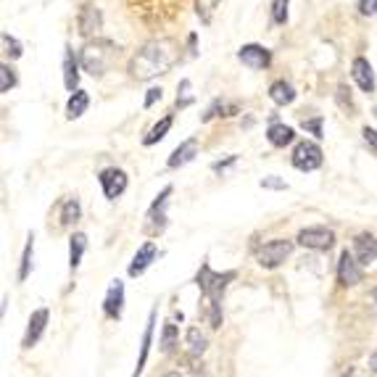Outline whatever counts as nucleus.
Returning a JSON list of instances; mask_svg holds the SVG:
<instances>
[{
	"mask_svg": "<svg viewBox=\"0 0 377 377\" xmlns=\"http://www.w3.org/2000/svg\"><path fill=\"white\" fill-rule=\"evenodd\" d=\"M16 69L11 66V64H0V93L5 95V93H11L14 87H16Z\"/></svg>",
	"mask_w": 377,
	"mask_h": 377,
	"instance_id": "nucleus-30",
	"label": "nucleus"
},
{
	"mask_svg": "<svg viewBox=\"0 0 377 377\" xmlns=\"http://www.w3.org/2000/svg\"><path fill=\"white\" fill-rule=\"evenodd\" d=\"M171 185H167V188L161 190L158 195H156V201L151 204V208H148V214H145V227H148V232H164V227H167V206H169V195H171Z\"/></svg>",
	"mask_w": 377,
	"mask_h": 377,
	"instance_id": "nucleus-9",
	"label": "nucleus"
},
{
	"mask_svg": "<svg viewBox=\"0 0 377 377\" xmlns=\"http://www.w3.org/2000/svg\"><path fill=\"white\" fill-rule=\"evenodd\" d=\"M364 280V264H361L354 251H341V258H338V282L343 288H354Z\"/></svg>",
	"mask_w": 377,
	"mask_h": 377,
	"instance_id": "nucleus-6",
	"label": "nucleus"
},
{
	"mask_svg": "<svg viewBox=\"0 0 377 377\" xmlns=\"http://www.w3.org/2000/svg\"><path fill=\"white\" fill-rule=\"evenodd\" d=\"M3 45H5V53H8L14 61L24 56V45H21V42H19V40L11 32H3Z\"/></svg>",
	"mask_w": 377,
	"mask_h": 377,
	"instance_id": "nucleus-34",
	"label": "nucleus"
},
{
	"mask_svg": "<svg viewBox=\"0 0 377 377\" xmlns=\"http://www.w3.org/2000/svg\"><path fill=\"white\" fill-rule=\"evenodd\" d=\"M85 251H87V235L85 232H74L71 240H69V269H71V272L80 269Z\"/></svg>",
	"mask_w": 377,
	"mask_h": 377,
	"instance_id": "nucleus-22",
	"label": "nucleus"
},
{
	"mask_svg": "<svg viewBox=\"0 0 377 377\" xmlns=\"http://www.w3.org/2000/svg\"><path fill=\"white\" fill-rule=\"evenodd\" d=\"M240 114V106L232 101H222V98H217V101H211V106L204 111V117H201V121L204 124H208L211 119H230V117H238Z\"/></svg>",
	"mask_w": 377,
	"mask_h": 377,
	"instance_id": "nucleus-20",
	"label": "nucleus"
},
{
	"mask_svg": "<svg viewBox=\"0 0 377 377\" xmlns=\"http://www.w3.org/2000/svg\"><path fill=\"white\" fill-rule=\"evenodd\" d=\"M195 156H198V140H195V137H188V140H182V143L171 151L167 167H169V169H180V167H185L190 161H195Z\"/></svg>",
	"mask_w": 377,
	"mask_h": 377,
	"instance_id": "nucleus-16",
	"label": "nucleus"
},
{
	"mask_svg": "<svg viewBox=\"0 0 377 377\" xmlns=\"http://www.w3.org/2000/svg\"><path fill=\"white\" fill-rule=\"evenodd\" d=\"M103 29V14L95 3H82L80 5V14H77V32L82 34L85 40L90 37H98V32Z\"/></svg>",
	"mask_w": 377,
	"mask_h": 377,
	"instance_id": "nucleus-10",
	"label": "nucleus"
},
{
	"mask_svg": "<svg viewBox=\"0 0 377 377\" xmlns=\"http://www.w3.org/2000/svg\"><path fill=\"white\" fill-rule=\"evenodd\" d=\"M291 161L298 171H317L322 164H325V154H322V148H319L317 143L301 140V143L293 148Z\"/></svg>",
	"mask_w": 377,
	"mask_h": 377,
	"instance_id": "nucleus-5",
	"label": "nucleus"
},
{
	"mask_svg": "<svg viewBox=\"0 0 377 377\" xmlns=\"http://www.w3.org/2000/svg\"><path fill=\"white\" fill-rule=\"evenodd\" d=\"M369 372H377V351L369 356Z\"/></svg>",
	"mask_w": 377,
	"mask_h": 377,
	"instance_id": "nucleus-43",
	"label": "nucleus"
},
{
	"mask_svg": "<svg viewBox=\"0 0 377 377\" xmlns=\"http://www.w3.org/2000/svg\"><path fill=\"white\" fill-rule=\"evenodd\" d=\"M354 254L359 258L364 267H369L372 261H377V235L369 232H361L354 238Z\"/></svg>",
	"mask_w": 377,
	"mask_h": 377,
	"instance_id": "nucleus-17",
	"label": "nucleus"
},
{
	"mask_svg": "<svg viewBox=\"0 0 377 377\" xmlns=\"http://www.w3.org/2000/svg\"><path fill=\"white\" fill-rule=\"evenodd\" d=\"M267 140H269L272 148H285V145H291L295 140V130L288 127V124H282L277 117H272L269 119V130H267Z\"/></svg>",
	"mask_w": 377,
	"mask_h": 377,
	"instance_id": "nucleus-18",
	"label": "nucleus"
},
{
	"mask_svg": "<svg viewBox=\"0 0 377 377\" xmlns=\"http://www.w3.org/2000/svg\"><path fill=\"white\" fill-rule=\"evenodd\" d=\"M193 103H195L193 82H190V80H182L180 87H177V101H174V106H177V108H188V106H193Z\"/></svg>",
	"mask_w": 377,
	"mask_h": 377,
	"instance_id": "nucleus-31",
	"label": "nucleus"
},
{
	"mask_svg": "<svg viewBox=\"0 0 377 377\" xmlns=\"http://www.w3.org/2000/svg\"><path fill=\"white\" fill-rule=\"evenodd\" d=\"M171 124H174V117H171V114L169 117H164L161 121H156L154 127L148 130V135L143 137V145H148V148H151V145H156V143H161V140L167 137V132L171 130Z\"/></svg>",
	"mask_w": 377,
	"mask_h": 377,
	"instance_id": "nucleus-25",
	"label": "nucleus"
},
{
	"mask_svg": "<svg viewBox=\"0 0 377 377\" xmlns=\"http://www.w3.org/2000/svg\"><path fill=\"white\" fill-rule=\"evenodd\" d=\"M361 137H364V143H367L369 148H375L377 151V132L372 127H361Z\"/></svg>",
	"mask_w": 377,
	"mask_h": 377,
	"instance_id": "nucleus-40",
	"label": "nucleus"
},
{
	"mask_svg": "<svg viewBox=\"0 0 377 377\" xmlns=\"http://www.w3.org/2000/svg\"><path fill=\"white\" fill-rule=\"evenodd\" d=\"M361 16H377V0H359Z\"/></svg>",
	"mask_w": 377,
	"mask_h": 377,
	"instance_id": "nucleus-39",
	"label": "nucleus"
},
{
	"mask_svg": "<svg viewBox=\"0 0 377 377\" xmlns=\"http://www.w3.org/2000/svg\"><path fill=\"white\" fill-rule=\"evenodd\" d=\"M295 240H298V245H304L308 251H330L335 245V232L317 224V227H304Z\"/></svg>",
	"mask_w": 377,
	"mask_h": 377,
	"instance_id": "nucleus-7",
	"label": "nucleus"
},
{
	"mask_svg": "<svg viewBox=\"0 0 377 377\" xmlns=\"http://www.w3.org/2000/svg\"><path fill=\"white\" fill-rule=\"evenodd\" d=\"M188 42H190V53L195 56V45H198V34H190V37H188Z\"/></svg>",
	"mask_w": 377,
	"mask_h": 377,
	"instance_id": "nucleus-42",
	"label": "nucleus"
},
{
	"mask_svg": "<svg viewBox=\"0 0 377 377\" xmlns=\"http://www.w3.org/2000/svg\"><path fill=\"white\" fill-rule=\"evenodd\" d=\"M154 330H156V308H151L148 314V322H145V332H143V341H140V356H137V367L132 375H143L145 369V361H148V354H151V345H154Z\"/></svg>",
	"mask_w": 377,
	"mask_h": 377,
	"instance_id": "nucleus-19",
	"label": "nucleus"
},
{
	"mask_svg": "<svg viewBox=\"0 0 377 377\" xmlns=\"http://www.w3.org/2000/svg\"><path fill=\"white\" fill-rule=\"evenodd\" d=\"M372 114H375V117H377V106H375V111H372Z\"/></svg>",
	"mask_w": 377,
	"mask_h": 377,
	"instance_id": "nucleus-45",
	"label": "nucleus"
},
{
	"mask_svg": "<svg viewBox=\"0 0 377 377\" xmlns=\"http://www.w3.org/2000/svg\"><path fill=\"white\" fill-rule=\"evenodd\" d=\"M335 101H338V106H341L343 111H348V117H354V114H356V103H354V98H351V90H348V85H338Z\"/></svg>",
	"mask_w": 377,
	"mask_h": 377,
	"instance_id": "nucleus-33",
	"label": "nucleus"
},
{
	"mask_svg": "<svg viewBox=\"0 0 377 377\" xmlns=\"http://www.w3.org/2000/svg\"><path fill=\"white\" fill-rule=\"evenodd\" d=\"M158 345H161V351L164 354H171L177 345H180V330H177V325L174 322H164V330H161V341H158Z\"/></svg>",
	"mask_w": 377,
	"mask_h": 377,
	"instance_id": "nucleus-28",
	"label": "nucleus"
},
{
	"mask_svg": "<svg viewBox=\"0 0 377 377\" xmlns=\"http://www.w3.org/2000/svg\"><path fill=\"white\" fill-rule=\"evenodd\" d=\"M288 3L291 0H272V24L282 27L288 21Z\"/></svg>",
	"mask_w": 377,
	"mask_h": 377,
	"instance_id": "nucleus-35",
	"label": "nucleus"
},
{
	"mask_svg": "<svg viewBox=\"0 0 377 377\" xmlns=\"http://www.w3.org/2000/svg\"><path fill=\"white\" fill-rule=\"evenodd\" d=\"M351 77H354V82L359 85L361 93H367V95H372L377 90V80H375V69L372 64L364 58V56H356L354 61H351Z\"/></svg>",
	"mask_w": 377,
	"mask_h": 377,
	"instance_id": "nucleus-12",
	"label": "nucleus"
},
{
	"mask_svg": "<svg viewBox=\"0 0 377 377\" xmlns=\"http://www.w3.org/2000/svg\"><path fill=\"white\" fill-rule=\"evenodd\" d=\"M32 256H34V235L29 232L27 245H24V251H21V261H19V274H16L19 282H24V280L29 277V272H32Z\"/></svg>",
	"mask_w": 377,
	"mask_h": 377,
	"instance_id": "nucleus-27",
	"label": "nucleus"
},
{
	"mask_svg": "<svg viewBox=\"0 0 377 377\" xmlns=\"http://www.w3.org/2000/svg\"><path fill=\"white\" fill-rule=\"evenodd\" d=\"M238 164V156H227L224 161H214L211 164V171H217V174H224V171L230 169V167H235Z\"/></svg>",
	"mask_w": 377,
	"mask_h": 377,
	"instance_id": "nucleus-38",
	"label": "nucleus"
},
{
	"mask_svg": "<svg viewBox=\"0 0 377 377\" xmlns=\"http://www.w3.org/2000/svg\"><path fill=\"white\" fill-rule=\"evenodd\" d=\"M98 182H101L103 195H106L108 201H117V198L124 195V190L130 185V177H127V171L124 169L108 167V169H103L101 174H98Z\"/></svg>",
	"mask_w": 377,
	"mask_h": 377,
	"instance_id": "nucleus-8",
	"label": "nucleus"
},
{
	"mask_svg": "<svg viewBox=\"0 0 377 377\" xmlns=\"http://www.w3.org/2000/svg\"><path fill=\"white\" fill-rule=\"evenodd\" d=\"M238 61L243 66L261 71V69H267L272 64V51L264 48V45H258V42H248V45H243L238 51Z\"/></svg>",
	"mask_w": 377,
	"mask_h": 377,
	"instance_id": "nucleus-11",
	"label": "nucleus"
},
{
	"mask_svg": "<svg viewBox=\"0 0 377 377\" xmlns=\"http://www.w3.org/2000/svg\"><path fill=\"white\" fill-rule=\"evenodd\" d=\"M48 322H51V311H48L45 306L34 308L32 317H29V322H27V332H24V338H21V345H24V348L37 345V341L42 338V332H45Z\"/></svg>",
	"mask_w": 377,
	"mask_h": 377,
	"instance_id": "nucleus-13",
	"label": "nucleus"
},
{
	"mask_svg": "<svg viewBox=\"0 0 377 377\" xmlns=\"http://www.w3.org/2000/svg\"><path fill=\"white\" fill-rule=\"evenodd\" d=\"M219 3H222V0H195V14H198V19H201L204 24H211L214 11H217Z\"/></svg>",
	"mask_w": 377,
	"mask_h": 377,
	"instance_id": "nucleus-32",
	"label": "nucleus"
},
{
	"mask_svg": "<svg viewBox=\"0 0 377 377\" xmlns=\"http://www.w3.org/2000/svg\"><path fill=\"white\" fill-rule=\"evenodd\" d=\"M185 343H188V354L193 359H198L206 348H208V341H206V335L198 327H190L188 335H185Z\"/></svg>",
	"mask_w": 377,
	"mask_h": 377,
	"instance_id": "nucleus-26",
	"label": "nucleus"
},
{
	"mask_svg": "<svg viewBox=\"0 0 377 377\" xmlns=\"http://www.w3.org/2000/svg\"><path fill=\"white\" fill-rule=\"evenodd\" d=\"M80 217H82V206H80V201H77V198H66V201L61 204V224L71 227V224L80 222Z\"/></svg>",
	"mask_w": 377,
	"mask_h": 377,
	"instance_id": "nucleus-29",
	"label": "nucleus"
},
{
	"mask_svg": "<svg viewBox=\"0 0 377 377\" xmlns=\"http://www.w3.org/2000/svg\"><path fill=\"white\" fill-rule=\"evenodd\" d=\"M156 258H158V245L151 243V240H148V243H143V245L137 248V254L132 256V264L127 267V274H130V277H140V274L154 264Z\"/></svg>",
	"mask_w": 377,
	"mask_h": 377,
	"instance_id": "nucleus-15",
	"label": "nucleus"
},
{
	"mask_svg": "<svg viewBox=\"0 0 377 377\" xmlns=\"http://www.w3.org/2000/svg\"><path fill=\"white\" fill-rule=\"evenodd\" d=\"M103 314L108 319H121L124 314V282L121 280H111L106 298H103Z\"/></svg>",
	"mask_w": 377,
	"mask_h": 377,
	"instance_id": "nucleus-14",
	"label": "nucleus"
},
{
	"mask_svg": "<svg viewBox=\"0 0 377 377\" xmlns=\"http://www.w3.org/2000/svg\"><path fill=\"white\" fill-rule=\"evenodd\" d=\"M269 98H272L274 106H291L295 98H298V93H295V87L291 82H285V80H277L269 85Z\"/></svg>",
	"mask_w": 377,
	"mask_h": 377,
	"instance_id": "nucleus-23",
	"label": "nucleus"
},
{
	"mask_svg": "<svg viewBox=\"0 0 377 377\" xmlns=\"http://www.w3.org/2000/svg\"><path fill=\"white\" fill-rule=\"evenodd\" d=\"M87 108H90V95H87V90H80V87H77L66 101V117L69 119H80Z\"/></svg>",
	"mask_w": 377,
	"mask_h": 377,
	"instance_id": "nucleus-24",
	"label": "nucleus"
},
{
	"mask_svg": "<svg viewBox=\"0 0 377 377\" xmlns=\"http://www.w3.org/2000/svg\"><path fill=\"white\" fill-rule=\"evenodd\" d=\"M238 277V272H214L208 264H201V269L195 274V285L201 288L204 293V301H206V317H208V325L214 330H219L224 322V314H222V298L224 291L230 288V282Z\"/></svg>",
	"mask_w": 377,
	"mask_h": 377,
	"instance_id": "nucleus-2",
	"label": "nucleus"
},
{
	"mask_svg": "<svg viewBox=\"0 0 377 377\" xmlns=\"http://www.w3.org/2000/svg\"><path fill=\"white\" fill-rule=\"evenodd\" d=\"M291 254H293V240L274 238L258 248L256 261H258V267H264V269H277V267H282V264L288 261Z\"/></svg>",
	"mask_w": 377,
	"mask_h": 377,
	"instance_id": "nucleus-4",
	"label": "nucleus"
},
{
	"mask_svg": "<svg viewBox=\"0 0 377 377\" xmlns=\"http://www.w3.org/2000/svg\"><path fill=\"white\" fill-rule=\"evenodd\" d=\"M119 45L114 40H103V37H90L82 51H80V64L82 71L90 77H103L108 69L114 66V61L119 58Z\"/></svg>",
	"mask_w": 377,
	"mask_h": 377,
	"instance_id": "nucleus-3",
	"label": "nucleus"
},
{
	"mask_svg": "<svg viewBox=\"0 0 377 377\" xmlns=\"http://www.w3.org/2000/svg\"><path fill=\"white\" fill-rule=\"evenodd\" d=\"M306 132H311V135L317 137V140H322L325 137V130H322V117H314V119H304V124H301Z\"/></svg>",
	"mask_w": 377,
	"mask_h": 377,
	"instance_id": "nucleus-36",
	"label": "nucleus"
},
{
	"mask_svg": "<svg viewBox=\"0 0 377 377\" xmlns=\"http://www.w3.org/2000/svg\"><path fill=\"white\" fill-rule=\"evenodd\" d=\"M80 56H74V51L66 45V53H64V85H66L69 93H74L80 87Z\"/></svg>",
	"mask_w": 377,
	"mask_h": 377,
	"instance_id": "nucleus-21",
	"label": "nucleus"
},
{
	"mask_svg": "<svg viewBox=\"0 0 377 377\" xmlns=\"http://www.w3.org/2000/svg\"><path fill=\"white\" fill-rule=\"evenodd\" d=\"M372 301H375V304H377V288H375V291H372Z\"/></svg>",
	"mask_w": 377,
	"mask_h": 377,
	"instance_id": "nucleus-44",
	"label": "nucleus"
},
{
	"mask_svg": "<svg viewBox=\"0 0 377 377\" xmlns=\"http://www.w3.org/2000/svg\"><path fill=\"white\" fill-rule=\"evenodd\" d=\"M264 190H288V182L285 180H280L277 174H269V177H264L261 182H258Z\"/></svg>",
	"mask_w": 377,
	"mask_h": 377,
	"instance_id": "nucleus-37",
	"label": "nucleus"
},
{
	"mask_svg": "<svg viewBox=\"0 0 377 377\" xmlns=\"http://www.w3.org/2000/svg\"><path fill=\"white\" fill-rule=\"evenodd\" d=\"M177 61H180V48L174 40H169V37L151 40L130 58V77L140 80V82H148L154 77L167 74Z\"/></svg>",
	"mask_w": 377,
	"mask_h": 377,
	"instance_id": "nucleus-1",
	"label": "nucleus"
},
{
	"mask_svg": "<svg viewBox=\"0 0 377 377\" xmlns=\"http://www.w3.org/2000/svg\"><path fill=\"white\" fill-rule=\"evenodd\" d=\"M161 95H164V90H161V87H151V90H148V95H145V103H143V106H145V108H151L156 101H161Z\"/></svg>",
	"mask_w": 377,
	"mask_h": 377,
	"instance_id": "nucleus-41",
	"label": "nucleus"
}]
</instances>
